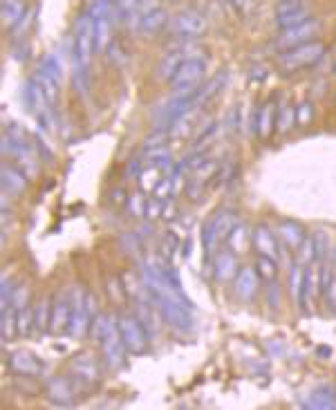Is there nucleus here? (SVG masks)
<instances>
[{
    "label": "nucleus",
    "instance_id": "obj_52",
    "mask_svg": "<svg viewBox=\"0 0 336 410\" xmlns=\"http://www.w3.org/2000/svg\"><path fill=\"white\" fill-rule=\"evenodd\" d=\"M332 265H334V269H336V251L332 253Z\"/></svg>",
    "mask_w": 336,
    "mask_h": 410
},
{
    "label": "nucleus",
    "instance_id": "obj_34",
    "mask_svg": "<svg viewBox=\"0 0 336 410\" xmlns=\"http://www.w3.org/2000/svg\"><path fill=\"white\" fill-rule=\"evenodd\" d=\"M294 260L298 265H303V267H309V265H314L318 260V249H316V242H314L312 236H307L301 242V247L294 251Z\"/></svg>",
    "mask_w": 336,
    "mask_h": 410
},
{
    "label": "nucleus",
    "instance_id": "obj_16",
    "mask_svg": "<svg viewBox=\"0 0 336 410\" xmlns=\"http://www.w3.org/2000/svg\"><path fill=\"white\" fill-rule=\"evenodd\" d=\"M213 276L220 283H229L240 272V263H238V253L231 251V249H220L216 255H213Z\"/></svg>",
    "mask_w": 336,
    "mask_h": 410
},
{
    "label": "nucleus",
    "instance_id": "obj_33",
    "mask_svg": "<svg viewBox=\"0 0 336 410\" xmlns=\"http://www.w3.org/2000/svg\"><path fill=\"white\" fill-rule=\"evenodd\" d=\"M0 332H3V341L9 343L18 337V323H16V307H5V310H0Z\"/></svg>",
    "mask_w": 336,
    "mask_h": 410
},
{
    "label": "nucleus",
    "instance_id": "obj_32",
    "mask_svg": "<svg viewBox=\"0 0 336 410\" xmlns=\"http://www.w3.org/2000/svg\"><path fill=\"white\" fill-rule=\"evenodd\" d=\"M34 79H36V83L41 85V90L45 92V97H47V101H49V106H54L56 104V97H58V79L56 76H52L47 70H43L41 66H39V70H36V74H34Z\"/></svg>",
    "mask_w": 336,
    "mask_h": 410
},
{
    "label": "nucleus",
    "instance_id": "obj_28",
    "mask_svg": "<svg viewBox=\"0 0 336 410\" xmlns=\"http://www.w3.org/2000/svg\"><path fill=\"white\" fill-rule=\"evenodd\" d=\"M227 245H229L231 251H235L238 255L244 253V249L251 245V229L238 220V222H235V227H233V231L227 238Z\"/></svg>",
    "mask_w": 336,
    "mask_h": 410
},
{
    "label": "nucleus",
    "instance_id": "obj_31",
    "mask_svg": "<svg viewBox=\"0 0 336 410\" xmlns=\"http://www.w3.org/2000/svg\"><path fill=\"white\" fill-rule=\"evenodd\" d=\"M224 83H227V72H220L218 76H213V79H209L204 85L197 88V108H202L206 101L213 99L224 88Z\"/></svg>",
    "mask_w": 336,
    "mask_h": 410
},
{
    "label": "nucleus",
    "instance_id": "obj_10",
    "mask_svg": "<svg viewBox=\"0 0 336 410\" xmlns=\"http://www.w3.org/2000/svg\"><path fill=\"white\" fill-rule=\"evenodd\" d=\"M92 325V314L88 310V301H85V291L74 289L72 291V318H70V330L68 334L74 339H83L90 332Z\"/></svg>",
    "mask_w": 336,
    "mask_h": 410
},
{
    "label": "nucleus",
    "instance_id": "obj_12",
    "mask_svg": "<svg viewBox=\"0 0 336 410\" xmlns=\"http://www.w3.org/2000/svg\"><path fill=\"white\" fill-rule=\"evenodd\" d=\"M251 247L256 249V253L269 255V258H276V260L280 258V249H282L278 234L267 222H258L251 229Z\"/></svg>",
    "mask_w": 336,
    "mask_h": 410
},
{
    "label": "nucleus",
    "instance_id": "obj_24",
    "mask_svg": "<svg viewBox=\"0 0 336 410\" xmlns=\"http://www.w3.org/2000/svg\"><path fill=\"white\" fill-rule=\"evenodd\" d=\"M27 16V3L25 0H0V18L7 30H16Z\"/></svg>",
    "mask_w": 336,
    "mask_h": 410
},
{
    "label": "nucleus",
    "instance_id": "obj_43",
    "mask_svg": "<svg viewBox=\"0 0 336 410\" xmlns=\"http://www.w3.org/2000/svg\"><path fill=\"white\" fill-rule=\"evenodd\" d=\"M119 242H121V247L126 249V253L130 251V253H135V251H139L142 249V238H139V234H123L121 238H119Z\"/></svg>",
    "mask_w": 336,
    "mask_h": 410
},
{
    "label": "nucleus",
    "instance_id": "obj_1",
    "mask_svg": "<svg viewBox=\"0 0 336 410\" xmlns=\"http://www.w3.org/2000/svg\"><path fill=\"white\" fill-rule=\"evenodd\" d=\"M90 334L97 341L99 348H101L104 363L110 370H119L123 363H126V352L128 350H126V345H123V341H121L117 316L97 314L92 325H90Z\"/></svg>",
    "mask_w": 336,
    "mask_h": 410
},
{
    "label": "nucleus",
    "instance_id": "obj_13",
    "mask_svg": "<svg viewBox=\"0 0 336 410\" xmlns=\"http://www.w3.org/2000/svg\"><path fill=\"white\" fill-rule=\"evenodd\" d=\"M7 366H9L11 373L18 375V377L34 379V377L43 375V361L30 350H14L7 358Z\"/></svg>",
    "mask_w": 336,
    "mask_h": 410
},
{
    "label": "nucleus",
    "instance_id": "obj_8",
    "mask_svg": "<svg viewBox=\"0 0 336 410\" xmlns=\"http://www.w3.org/2000/svg\"><path fill=\"white\" fill-rule=\"evenodd\" d=\"M321 32V20L312 18L303 25H296V28L290 30H280V36L273 41V49H278V54L285 52V49H292L296 45H303L309 41H316V36Z\"/></svg>",
    "mask_w": 336,
    "mask_h": 410
},
{
    "label": "nucleus",
    "instance_id": "obj_6",
    "mask_svg": "<svg viewBox=\"0 0 336 410\" xmlns=\"http://www.w3.org/2000/svg\"><path fill=\"white\" fill-rule=\"evenodd\" d=\"M206 28H209V23L197 9H182L175 14V18L170 20L173 34L180 36L182 41H195V38L204 36Z\"/></svg>",
    "mask_w": 336,
    "mask_h": 410
},
{
    "label": "nucleus",
    "instance_id": "obj_19",
    "mask_svg": "<svg viewBox=\"0 0 336 410\" xmlns=\"http://www.w3.org/2000/svg\"><path fill=\"white\" fill-rule=\"evenodd\" d=\"M27 182L30 177L25 175V171L20 166H11V164H5L3 169H0V184H3V191L7 195H20L25 193V188H27Z\"/></svg>",
    "mask_w": 336,
    "mask_h": 410
},
{
    "label": "nucleus",
    "instance_id": "obj_44",
    "mask_svg": "<svg viewBox=\"0 0 336 410\" xmlns=\"http://www.w3.org/2000/svg\"><path fill=\"white\" fill-rule=\"evenodd\" d=\"M244 110H242V106H233L231 108V112H229V128L233 133H240L242 131V126H244Z\"/></svg>",
    "mask_w": 336,
    "mask_h": 410
},
{
    "label": "nucleus",
    "instance_id": "obj_37",
    "mask_svg": "<svg viewBox=\"0 0 336 410\" xmlns=\"http://www.w3.org/2000/svg\"><path fill=\"white\" fill-rule=\"evenodd\" d=\"M294 123H296V108L290 104V101H285V104L278 108V119H276L278 133H290V128H294Z\"/></svg>",
    "mask_w": 336,
    "mask_h": 410
},
{
    "label": "nucleus",
    "instance_id": "obj_7",
    "mask_svg": "<svg viewBox=\"0 0 336 410\" xmlns=\"http://www.w3.org/2000/svg\"><path fill=\"white\" fill-rule=\"evenodd\" d=\"M204 72H206V61L204 59H186L182 63V68L178 70L175 79L170 81L173 92H193L202 85L204 81Z\"/></svg>",
    "mask_w": 336,
    "mask_h": 410
},
{
    "label": "nucleus",
    "instance_id": "obj_2",
    "mask_svg": "<svg viewBox=\"0 0 336 410\" xmlns=\"http://www.w3.org/2000/svg\"><path fill=\"white\" fill-rule=\"evenodd\" d=\"M97 54L94 49V18L90 11L79 16L74 25V43H72V74H90V63Z\"/></svg>",
    "mask_w": 336,
    "mask_h": 410
},
{
    "label": "nucleus",
    "instance_id": "obj_17",
    "mask_svg": "<svg viewBox=\"0 0 336 410\" xmlns=\"http://www.w3.org/2000/svg\"><path fill=\"white\" fill-rule=\"evenodd\" d=\"M276 119H278L276 104H273V101H265V104L260 106L251 117V131L260 139H267L273 133V128H276Z\"/></svg>",
    "mask_w": 336,
    "mask_h": 410
},
{
    "label": "nucleus",
    "instance_id": "obj_26",
    "mask_svg": "<svg viewBox=\"0 0 336 410\" xmlns=\"http://www.w3.org/2000/svg\"><path fill=\"white\" fill-rule=\"evenodd\" d=\"M303 408H336V390L328 388V386H321L316 390H312L307 394V399L303 402Z\"/></svg>",
    "mask_w": 336,
    "mask_h": 410
},
{
    "label": "nucleus",
    "instance_id": "obj_29",
    "mask_svg": "<svg viewBox=\"0 0 336 410\" xmlns=\"http://www.w3.org/2000/svg\"><path fill=\"white\" fill-rule=\"evenodd\" d=\"M52 303H54L52 299L45 296L34 307V332H39V334L49 332V321H52Z\"/></svg>",
    "mask_w": 336,
    "mask_h": 410
},
{
    "label": "nucleus",
    "instance_id": "obj_23",
    "mask_svg": "<svg viewBox=\"0 0 336 410\" xmlns=\"http://www.w3.org/2000/svg\"><path fill=\"white\" fill-rule=\"evenodd\" d=\"M186 61V54H184V49L182 45L178 49H173V52H166L164 56L159 59V63L155 66V76L159 81H173L175 79V74L178 70L182 68V63Z\"/></svg>",
    "mask_w": 336,
    "mask_h": 410
},
{
    "label": "nucleus",
    "instance_id": "obj_14",
    "mask_svg": "<svg viewBox=\"0 0 336 410\" xmlns=\"http://www.w3.org/2000/svg\"><path fill=\"white\" fill-rule=\"evenodd\" d=\"M45 394L56 406H74L77 402V388L66 377H49L45 381Z\"/></svg>",
    "mask_w": 336,
    "mask_h": 410
},
{
    "label": "nucleus",
    "instance_id": "obj_9",
    "mask_svg": "<svg viewBox=\"0 0 336 410\" xmlns=\"http://www.w3.org/2000/svg\"><path fill=\"white\" fill-rule=\"evenodd\" d=\"M70 370H72V377L77 386L92 388L101 381V368H99V361L90 352H81L74 356L70 363Z\"/></svg>",
    "mask_w": 336,
    "mask_h": 410
},
{
    "label": "nucleus",
    "instance_id": "obj_25",
    "mask_svg": "<svg viewBox=\"0 0 336 410\" xmlns=\"http://www.w3.org/2000/svg\"><path fill=\"white\" fill-rule=\"evenodd\" d=\"M168 25V11L164 7H157L153 11H148L146 16L139 18L137 23V34H144V36H151V34H157L161 32Z\"/></svg>",
    "mask_w": 336,
    "mask_h": 410
},
{
    "label": "nucleus",
    "instance_id": "obj_51",
    "mask_svg": "<svg viewBox=\"0 0 336 410\" xmlns=\"http://www.w3.org/2000/svg\"><path fill=\"white\" fill-rule=\"evenodd\" d=\"M251 72H256V81H263L265 76H267V72H265V68H263V66H256Z\"/></svg>",
    "mask_w": 336,
    "mask_h": 410
},
{
    "label": "nucleus",
    "instance_id": "obj_48",
    "mask_svg": "<svg viewBox=\"0 0 336 410\" xmlns=\"http://www.w3.org/2000/svg\"><path fill=\"white\" fill-rule=\"evenodd\" d=\"M36 150H39V155H41V159H43V162L52 164V150H49V148L45 146L43 139H39V142H36Z\"/></svg>",
    "mask_w": 336,
    "mask_h": 410
},
{
    "label": "nucleus",
    "instance_id": "obj_4",
    "mask_svg": "<svg viewBox=\"0 0 336 410\" xmlns=\"http://www.w3.org/2000/svg\"><path fill=\"white\" fill-rule=\"evenodd\" d=\"M325 43L321 41H309V43H303V45H296L292 49H285V52L278 54V70L282 74H296L301 70H307V68H314L316 63L325 56Z\"/></svg>",
    "mask_w": 336,
    "mask_h": 410
},
{
    "label": "nucleus",
    "instance_id": "obj_50",
    "mask_svg": "<svg viewBox=\"0 0 336 410\" xmlns=\"http://www.w3.org/2000/svg\"><path fill=\"white\" fill-rule=\"evenodd\" d=\"M229 3L233 5L235 11H240V14H244V11H247L249 7H251L254 0H229Z\"/></svg>",
    "mask_w": 336,
    "mask_h": 410
},
{
    "label": "nucleus",
    "instance_id": "obj_22",
    "mask_svg": "<svg viewBox=\"0 0 336 410\" xmlns=\"http://www.w3.org/2000/svg\"><path fill=\"white\" fill-rule=\"evenodd\" d=\"M290 289H292V296H294V301L298 303V307H301V310H307V307H309V301H312V296H309V289H307L305 267H303V265H298L296 260H294L292 272H290Z\"/></svg>",
    "mask_w": 336,
    "mask_h": 410
},
{
    "label": "nucleus",
    "instance_id": "obj_46",
    "mask_svg": "<svg viewBox=\"0 0 336 410\" xmlns=\"http://www.w3.org/2000/svg\"><path fill=\"white\" fill-rule=\"evenodd\" d=\"M323 296H325L328 305L332 307V312L336 314V274L332 276V280H330V285H328V289H325V291H323Z\"/></svg>",
    "mask_w": 336,
    "mask_h": 410
},
{
    "label": "nucleus",
    "instance_id": "obj_15",
    "mask_svg": "<svg viewBox=\"0 0 336 410\" xmlns=\"http://www.w3.org/2000/svg\"><path fill=\"white\" fill-rule=\"evenodd\" d=\"M70 318H72V294H58L52 303L49 332H52V334H66L70 330Z\"/></svg>",
    "mask_w": 336,
    "mask_h": 410
},
{
    "label": "nucleus",
    "instance_id": "obj_49",
    "mask_svg": "<svg viewBox=\"0 0 336 410\" xmlns=\"http://www.w3.org/2000/svg\"><path fill=\"white\" fill-rule=\"evenodd\" d=\"M110 198H112V204H126V200H128V193H126V191H123V188H115V191H112V193H110Z\"/></svg>",
    "mask_w": 336,
    "mask_h": 410
},
{
    "label": "nucleus",
    "instance_id": "obj_20",
    "mask_svg": "<svg viewBox=\"0 0 336 410\" xmlns=\"http://www.w3.org/2000/svg\"><path fill=\"white\" fill-rule=\"evenodd\" d=\"M20 99H23V106L27 108V110L34 114V117H36L39 112H43V110L49 108V101H47L45 92L41 90V85L36 83L34 76H32V79L25 81V85H23V90H20Z\"/></svg>",
    "mask_w": 336,
    "mask_h": 410
},
{
    "label": "nucleus",
    "instance_id": "obj_27",
    "mask_svg": "<svg viewBox=\"0 0 336 410\" xmlns=\"http://www.w3.org/2000/svg\"><path fill=\"white\" fill-rule=\"evenodd\" d=\"M168 173H164V171H159V169H155V166H151V164H146L144 169H142V173L137 175V186H139V191H144V193L148 195V193H155V188H157V184L164 179Z\"/></svg>",
    "mask_w": 336,
    "mask_h": 410
},
{
    "label": "nucleus",
    "instance_id": "obj_5",
    "mask_svg": "<svg viewBox=\"0 0 336 410\" xmlns=\"http://www.w3.org/2000/svg\"><path fill=\"white\" fill-rule=\"evenodd\" d=\"M117 323H119V334L121 341L126 345L128 354L139 356L148 350V330L144 327V323L139 321V316L132 314V312H121L117 314Z\"/></svg>",
    "mask_w": 336,
    "mask_h": 410
},
{
    "label": "nucleus",
    "instance_id": "obj_30",
    "mask_svg": "<svg viewBox=\"0 0 336 410\" xmlns=\"http://www.w3.org/2000/svg\"><path fill=\"white\" fill-rule=\"evenodd\" d=\"M144 159H146V164H151V166H155V169L164 171V173H170V171H173V166H175V162H173V155H170V150L164 148V146L151 148V150H144Z\"/></svg>",
    "mask_w": 336,
    "mask_h": 410
},
{
    "label": "nucleus",
    "instance_id": "obj_11",
    "mask_svg": "<svg viewBox=\"0 0 336 410\" xmlns=\"http://www.w3.org/2000/svg\"><path fill=\"white\" fill-rule=\"evenodd\" d=\"M312 18L314 16L309 14V9L303 0H280L276 7V25L280 30L296 28V25H303Z\"/></svg>",
    "mask_w": 336,
    "mask_h": 410
},
{
    "label": "nucleus",
    "instance_id": "obj_42",
    "mask_svg": "<svg viewBox=\"0 0 336 410\" xmlns=\"http://www.w3.org/2000/svg\"><path fill=\"white\" fill-rule=\"evenodd\" d=\"M314 119V106H312V101H307L303 99L301 104L296 106V123L298 126H309Z\"/></svg>",
    "mask_w": 336,
    "mask_h": 410
},
{
    "label": "nucleus",
    "instance_id": "obj_18",
    "mask_svg": "<svg viewBox=\"0 0 336 410\" xmlns=\"http://www.w3.org/2000/svg\"><path fill=\"white\" fill-rule=\"evenodd\" d=\"M260 278L256 267H240L238 276L233 278V291L235 296L242 299V301H254L256 294H258V287H260Z\"/></svg>",
    "mask_w": 336,
    "mask_h": 410
},
{
    "label": "nucleus",
    "instance_id": "obj_36",
    "mask_svg": "<svg viewBox=\"0 0 336 410\" xmlns=\"http://www.w3.org/2000/svg\"><path fill=\"white\" fill-rule=\"evenodd\" d=\"M16 323H18V337H30L34 332V307L25 305L16 310Z\"/></svg>",
    "mask_w": 336,
    "mask_h": 410
},
{
    "label": "nucleus",
    "instance_id": "obj_41",
    "mask_svg": "<svg viewBox=\"0 0 336 410\" xmlns=\"http://www.w3.org/2000/svg\"><path fill=\"white\" fill-rule=\"evenodd\" d=\"M161 211H164V200H157L155 195H151V198H148V202H146L144 220H146V222L161 220Z\"/></svg>",
    "mask_w": 336,
    "mask_h": 410
},
{
    "label": "nucleus",
    "instance_id": "obj_35",
    "mask_svg": "<svg viewBox=\"0 0 336 410\" xmlns=\"http://www.w3.org/2000/svg\"><path fill=\"white\" fill-rule=\"evenodd\" d=\"M256 272L258 276L267 280V283H271V280H276L278 276V260L276 258H269V255H263V253H256Z\"/></svg>",
    "mask_w": 336,
    "mask_h": 410
},
{
    "label": "nucleus",
    "instance_id": "obj_38",
    "mask_svg": "<svg viewBox=\"0 0 336 410\" xmlns=\"http://www.w3.org/2000/svg\"><path fill=\"white\" fill-rule=\"evenodd\" d=\"M146 202H148V198H146L144 191H135V193H130L128 200H126V211H128V215H132V217H144Z\"/></svg>",
    "mask_w": 336,
    "mask_h": 410
},
{
    "label": "nucleus",
    "instance_id": "obj_45",
    "mask_svg": "<svg viewBox=\"0 0 336 410\" xmlns=\"http://www.w3.org/2000/svg\"><path fill=\"white\" fill-rule=\"evenodd\" d=\"M175 217H178V204L175 200H164V211H161V220H166V222H175Z\"/></svg>",
    "mask_w": 336,
    "mask_h": 410
},
{
    "label": "nucleus",
    "instance_id": "obj_21",
    "mask_svg": "<svg viewBox=\"0 0 336 410\" xmlns=\"http://www.w3.org/2000/svg\"><path fill=\"white\" fill-rule=\"evenodd\" d=\"M276 234H278V240H280V245L285 249H290L292 253L301 247V242L307 238L305 234V229L301 222H296V220H280L278 229H276Z\"/></svg>",
    "mask_w": 336,
    "mask_h": 410
},
{
    "label": "nucleus",
    "instance_id": "obj_47",
    "mask_svg": "<svg viewBox=\"0 0 336 410\" xmlns=\"http://www.w3.org/2000/svg\"><path fill=\"white\" fill-rule=\"evenodd\" d=\"M144 166H146L144 155H142V157H132V159H130V164L126 166V175H128V177H137V175L142 173Z\"/></svg>",
    "mask_w": 336,
    "mask_h": 410
},
{
    "label": "nucleus",
    "instance_id": "obj_39",
    "mask_svg": "<svg viewBox=\"0 0 336 410\" xmlns=\"http://www.w3.org/2000/svg\"><path fill=\"white\" fill-rule=\"evenodd\" d=\"M16 283L11 276H5L3 283H0V310H5V307H11L14 305V296H16Z\"/></svg>",
    "mask_w": 336,
    "mask_h": 410
},
{
    "label": "nucleus",
    "instance_id": "obj_40",
    "mask_svg": "<svg viewBox=\"0 0 336 410\" xmlns=\"http://www.w3.org/2000/svg\"><path fill=\"white\" fill-rule=\"evenodd\" d=\"M106 54H108V61L112 63V66H123V63H128V59H130L119 41H112L106 49Z\"/></svg>",
    "mask_w": 336,
    "mask_h": 410
},
{
    "label": "nucleus",
    "instance_id": "obj_3",
    "mask_svg": "<svg viewBox=\"0 0 336 410\" xmlns=\"http://www.w3.org/2000/svg\"><path fill=\"white\" fill-rule=\"evenodd\" d=\"M235 222H238V213L231 211V209H218L209 215V220L202 227V247H204L209 258H213V255L220 251L218 247L227 242Z\"/></svg>",
    "mask_w": 336,
    "mask_h": 410
}]
</instances>
